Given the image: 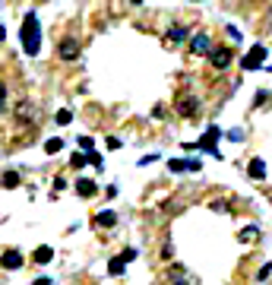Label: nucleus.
<instances>
[{
	"mask_svg": "<svg viewBox=\"0 0 272 285\" xmlns=\"http://www.w3.org/2000/svg\"><path fill=\"white\" fill-rule=\"evenodd\" d=\"M152 117H155V120H161V117H165V105H155V111H152Z\"/></svg>",
	"mask_w": 272,
	"mask_h": 285,
	"instance_id": "cd10ccee",
	"label": "nucleus"
},
{
	"mask_svg": "<svg viewBox=\"0 0 272 285\" xmlns=\"http://www.w3.org/2000/svg\"><path fill=\"white\" fill-rule=\"evenodd\" d=\"M6 38V29H3V22H0V41H3Z\"/></svg>",
	"mask_w": 272,
	"mask_h": 285,
	"instance_id": "c756f323",
	"label": "nucleus"
},
{
	"mask_svg": "<svg viewBox=\"0 0 272 285\" xmlns=\"http://www.w3.org/2000/svg\"><path fill=\"white\" fill-rule=\"evenodd\" d=\"M165 38H168V45H184V41H187V29H184V25H171Z\"/></svg>",
	"mask_w": 272,
	"mask_h": 285,
	"instance_id": "4468645a",
	"label": "nucleus"
},
{
	"mask_svg": "<svg viewBox=\"0 0 272 285\" xmlns=\"http://www.w3.org/2000/svg\"><path fill=\"white\" fill-rule=\"evenodd\" d=\"M218 136H222V130H218V127H209V130L206 133H203V140L197 143V146H203V149H206V152H212V155H215V159H218Z\"/></svg>",
	"mask_w": 272,
	"mask_h": 285,
	"instance_id": "423d86ee",
	"label": "nucleus"
},
{
	"mask_svg": "<svg viewBox=\"0 0 272 285\" xmlns=\"http://www.w3.org/2000/svg\"><path fill=\"white\" fill-rule=\"evenodd\" d=\"M32 285H51V279H48V276H41V279H35Z\"/></svg>",
	"mask_w": 272,
	"mask_h": 285,
	"instance_id": "c85d7f7f",
	"label": "nucleus"
},
{
	"mask_svg": "<svg viewBox=\"0 0 272 285\" xmlns=\"http://www.w3.org/2000/svg\"><path fill=\"white\" fill-rule=\"evenodd\" d=\"M168 279H171L174 285H187V282H190V276L184 273V266H171V270H168Z\"/></svg>",
	"mask_w": 272,
	"mask_h": 285,
	"instance_id": "dca6fc26",
	"label": "nucleus"
},
{
	"mask_svg": "<svg viewBox=\"0 0 272 285\" xmlns=\"http://www.w3.org/2000/svg\"><path fill=\"white\" fill-rule=\"evenodd\" d=\"M95 225H101V228H114V225H117V212H114V209H101V212L95 215Z\"/></svg>",
	"mask_w": 272,
	"mask_h": 285,
	"instance_id": "f8f14e48",
	"label": "nucleus"
},
{
	"mask_svg": "<svg viewBox=\"0 0 272 285\" xmlns=\"http://www.w3.org/2000/svg\"><path fill=\"white\" fill-rule=\"evenodd\" d=\"M19 38H22V51H25L29 57H35L38 51H41V25H38V13H25V16H22Z\"/></svg>",
	"mask_w": 272,
	"mask_h": 285,
	"instance_id": "f257e3e1",
	"label": "nucleus"
},
{
	"mask_svg": "<svg viewBox=\"0 0 272 285\" xmlns=\"http://www.w3.org/2000/svg\"><path fill=\"white\" fill-rule=\"evenodd\" d=\"M263 60H266V48L263 45H253L247 54H244V60H241V67L244 70H260L263 67Z\"/></svg>",
	"mask_w": 272,
	"mask_h": 285,
	"instance_id": "20e7f679",
	"label": "nucleus"
},
{
	"mask_svg": "<svg viewBox=\"0 0 272 285\" xmlns=\"http://www.w3.org/2000/svg\"><path fill=\"white\" fill-rule=\"evenodd\" d=\"M231 57H234V51H231V48H212V51H209V64L215 67L218 73L231 67Z\"/></svg>",
	"mask_w": 272,
	"mask_h": 285,
	"instance_id": "7ed1b4c3",
	"label": "nucleus"
},
{
	"mask_svg": "<svg viewBox=\"0 0 272 285\" xmlns=\"http://www.w3.org/2000/svg\"><path fill=\"white\" fill-rule=\"evenodd\" d=\"M168 168L174 175H184V171H200V162L197 159H174V162H168Z\"/></svg>",
	"mask_w": 272,
	"mask_h": 285,
	"instance_id": "1a4fd4ad",
	"label": "nucleus"
},
{
	"mask_svg": "<svg viewBox=\"0 0 272 285\" xmlns=\"http://www.w3.org/2000/svg\"><path fill=\"white\" fill-rule=\"evenodd\" d=\"M61 149H64V140H61V136H51V140H45V152H48V155H57Z\"/></svg>",
	"mask_w": 272,
	"mask_h": 285,
	"instance_id": "6ab92c4d",
	"label": "nucleus"
},
{
	"mask_svg": "<svg viewBox=\"0 0 272 285\" xmlns=\"http://www.w3.org/2000/svg\"><path fill=\"white\" fill-rule=\"evenodd\" d=\"M247 175H250L253 181H263V178H266V162H263V159H253L250 165H247Z\"/></svg>",
	"mask_w": 272,
	"mask_h": 285,
	"instance_id": "2eb2a0df",
	"label": "nucleus"
},
{
	"mask_svg": "<svg viewBox=\"0 0 272 285\" xmlns=\"http://www.w3.org/2000/svg\"><path fill=\"white\" fill-rule=\"evenodd\" d=\"M19 171H3V178H0V184L3 187H19Z\"/></svg>",
	"mask_w": 272,
	"mask_h": 285,
	"instance_id": "aec40b11",
	"label": "nucleus"
},
{
	"mask_svg": "<svg viewBox=\"0 0 272 285\" xmlns=\"http://www.w3.org/2000/svg\"><path fill=\"white\" fill-rule=\"evenodd\" d=\"M121 257H124V260H127V263H130V260H136V247H127V250H124V254H121Z\"/></svg>",
	"mask_w": 272,
	"mask_h": 285,
	"instance_id": "bb28decb",
	"label": "nucleus"
},
{
	"mask_svg": "<svg viewBox=\"0 0 272 285\" xmlns=\"http://www.w3.org/2000/svg\"><path fill=\"white\" fill-rule=\"evenodd\" d=\"M76 193H79V196H95V193H98L95 181H89V178H79V181H76Z\"/></svg>",
	"mask_w": 272,
	"mask_h": 285,
	"instance_id": "ddd939ff",
	"label": "nucleus"
},
{
	"mask_svg": "<svg viewBox=\"0 0 272 285\" xmlns=\"http://www.w3.org/2000/svg\"><path fill=\"white\" fill-rule=\"evenodd\" d=\"M130 3H142V0H130Z\"/></svg>",
	"mask_w": 272,
	"mask_h": 285,
	"instance_id": "7c9ffc66",
	"label": "nucleus"
},
{
	"mask_svg": "<svg viewBox=\"0 0 272 285\" xmlns=\"http://www.w3.org/2000/svg\"><path fill=\"white\" fill-rule=\"evenodd\" d=\"M51 260H54V247H38L35 250V263H41V266H45V263H51Z\"/></svg>",
	"mask_w": 272,
	"mask_h": 285,
	"instance_id": "a211bd4d",
	"label": "nucleus"
},
{
	"mask_svg": "<svg viewBox=\"0 0 272 285\" xmlns=\"http://www.w3.org/2000/svg\"><path fill=\"white\" fill-rule=\"evenodd\" d=\"M190 51H193V54H200V57H209L212 38H209V35H193V38H190Z\"/></svg>",
	"mask_w": 272,
	"mask_h": 285,
	"instance_id": "6e6552de",
	"label": "nucleus"
},
{
	"mask_svg": "<svg viewBox=\"0 0 272 285\" xmlns=\"http://www.w3.org/2000/svg\"><path fill=\"white\" fill-rule=\"evenodd\" d=\"M54 120H57V124H61V127H67V124H70V120H73V114H70V111H67V108H61V111H57V114H54Z\"/></svg>",
	"mask_w": 272,
	"mask_h": 285,
	"instance_id": "4be33fe9",
	"label": "nucleus"
},
{
	"mask_svg": "<svg viewBox=\"0 0 272 285\" xmlns=\"http://www.w3.org/2000/svg\"><path fill=\"white\" fill-rule=\"evenodd\" d=\"M272 276V263H266V266H260V273H257V282H266Z\"/></svg>",
	"mask_w": 272,
	"mask_h": 285,
	"instance_id": "5701e85b",
	"label": "nucleus"
},
{
	"mask_svg": "<svg viewBox=\"0 0 272 285\" xmlns=\"http://www.w3.org/2000/svg\"><path fill=\"white\" fill-rule=\"evenodd\" d=\"M57 57H61V60H76V57H79V41H76V38L57 41Z\"/></svg>",
	"mask_w": 272,
	"mask_h": 285,
	"instance_id": "39448f33",
	"label": "nucleus"
},
{
	"mask_svg": "<svg viewBox=\"0 0 272 285\" xmlns=\"http://www.w3.org/2000/svg\"><path fill=\"white\" fill-rule=\"evenodd\" d=\"M76 143H79V152H95V140H92V136H86V133H82Z\"/></svg>",
	"mask_w": 272,
	"mask_h": 285,
	"instance_id": "412c9836",
	"label": "nucleus"
},
{
	"mask_svg": "<svg viewBox=\"0 0 272 285\" xmlns=\"http://www.w3.org/2000/svg\"><path fill=\"white\" fill-rule=\"evenodd\" d=\"M174 111H177L181 117H193V114L200 111V98H197V95L181 92V95H177V101H174Z\"/></svg>",
	"mask_w": 272,
	"mask_h": 285,
	"instance_id": "f03ea898",
	"label": "nucleus"
},
{
	"mask_svg": "<svg viewBox=\"0 0 272 285\" xmlns=\"http://www.w3.org/2000/svg\"><path fill=\"white\" fill-rule=\"evenodd\" d=\"M105 143H108V149H121V146H124L121 140H117V136H108V140H105Z\"/></svg>",
	"mask_w": 272,
	"mask_h": 285,
	"instance_id": "a878e982",
	"label": "nucleus"
},
{
	"mask_svg": "<svg viewBox=\"0 0 272 285\" xmlns=\"http://www.w3.org/2000/svg\"><path fill=\"white\" fill-rule=\"evenodd\" d=\"M108 273H111V276H124V273H127V260H124V257H111Z\"/></svg>",
	"mask_w": 272,
	"mask_h": 285,
	"instance_id": "f3484780",
	"label": "nucleus"
},
{
	"mask_svg": "<svg viewBox=\"0 0 272 285\" xmlns=\"http://www.w3.org/2000/svg\"><path fill=\"white\" fill-rule=\"evenodd\" d=\"M13 117H16V124H32L35 120V108H32V101H19L13 111Z\"/></svg>",
	"mask_w": 272,
	"mask_h": 285,
	"instance_id": "0eeeda50",
	"label": "nucleus"
},
{
	"mask_svg": "<svg viewBox=\"0 0 272 285\" xmlns=\"http://www.w3.org/2000/svg\"><path fill=\"white\" fill-rule=\"evenodd\" d=\"M0 266H3V270H19V266H22V254H19V250H3Z\"/></svg>",
	"mask_w": 272,
	"mask_h": 285,
	"instance_id": "9d476101",
	"label": "nucleus"
},
{
	"mask_svg": "<svg viewBox=\"0 0 272 285\" xmlns=\"http://www.w3.org/2000/svg\"><path fill=\"white\" fill-rule=\"evenodd\" d=\"M86 162H89V155H86V152H76V155H73V168H82Z\"/></svg>",
	"mask_w": 272,
	"mask_h": 285,
	"instance_id": "b1692460",
	"label": "nucleus"
},
{
	"mask_svg": "<svg viewBox=\"0 0 272 285\" xmlns=\"http://www.w3.org/2000/svg\"><path fill=\"white\" fill-rule=\"evenodd\" d=\"M237 241H241V244H257V241H260V225L241 228V231H237Z\"/></svg>",
	"mask_w": 272,
	"mask_h": 285,
	"instance_id": "9b49d317",
	"label": "nucleus"
},
{
	"mask_svg": "<svg viewBox=\"0 0 272 285\" xmlns=\"http://www.w3.org/2000/svg\"><path fill=\"white\" fill-rule=\"evenodd\" d=\"M3 108H6V86L0 83V114H3Z\"/></svg>",
	"mask_w": 272,
	"mask_h": 285,
	"instance_id": "393cba45",
	"label": "nucleus"
}]
</instances>
